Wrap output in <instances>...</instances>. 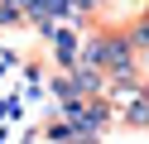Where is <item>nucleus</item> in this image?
<instances>
[{"instance_id": "3", "label": "nucleus", "mask_w": 149, "mask_h": 144, "mask_svg": "<svg viewBox=\"0 0 149 144\" xmlns=\"http://www.w3.org/2000/svg\"><path fill=\"white\" fill-rule=\"evenodd\" d=\"M130 120H135V125H149V96H139V101L130 106Z\"/></svg>"}, {"instance_id": "5", "label": "nucleus", "mask_w": 149, "mask_h": 144, "mask_svg": "<svg viewBox=\"0 0 149 144\" xmlns=\"http://www.w3.org/2000/svg\"><path fill=\"white\" fill-rule=\"evenodd\" d=\"M77 5H82V10H91V5H96V0H72V10H77Z\"/></svg>"}, {"instance_id": "1", "label": "nucleus", "mask_w": 149, "mask_h": 144, "mask_svg": "<svg viewBox=\"0 0 149 144\" xmlns=\"http://www.w3.org/2000/svg\"><path fill=\"white\" fill-rule=\"evenodd\" d=\"M43 38H53V53H58V63H77V53H82V43H77V34L72 29H63V24H43Z\"/></svg>"}, {"instance_id": "6", "label": "nucleus", "mask_w": 149, "mask_h": 144, "mask_svg": "<svg viewBox=\"0 0 149 144\" xmlns=\"http://www.w3.org/2000/svg\"><path fill=\"white\" fill-rule=\"evenodd\" d=\"M144 67H149V58H144Z\"/></svg>"}, {"instance_id": "2", "label": "nucleus", "mask_w": 149, "mask_h": 144, "mask_svg": "<svg viewBox=\"0 0 149 144\" xmlns=\"http://www.w3.org/2000/svg\"><path fill=\"white\" fill-rule=\"evenodd\" d=\"M24 15H29L34 24H58L63 15H72V0H29Z\"/></svg>"}, {"instance_id": "4", "label": "nucleus", "mask_w": 149, "mask_h": 144, "mask_svg": "<svg viewBox=\"0 0 149 144\" xmlns=\"http://www.w3.org/2000/svg\"><path fill=\"white\" fill-rule=\"evenodd\" d=\"M135 43H149V24H139V29H135Z\"/></svg>"}]
</instances>
